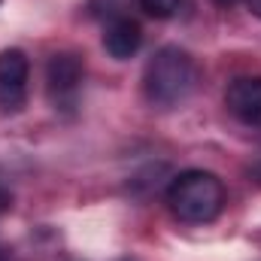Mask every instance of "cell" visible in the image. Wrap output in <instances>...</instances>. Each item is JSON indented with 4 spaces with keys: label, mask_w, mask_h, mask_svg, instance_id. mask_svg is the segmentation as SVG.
<instances>
[{
    "label": "cell",
    "mask_w": 261,
    "mask_h": 261,
    "mask_svg": "<svg viewBox=\"0 0 261 261\" xmlns=\"http://www.w3.org/2000/svg\"><path fill=\"white\" fill-rule=\"evenodd\" d=\"M82 76H85V67H82V58L76 52H58L49 58L46 91H49L55 110H70L76 103L79 88H82Z\"/></svg>",
    "instance_id": "cell-3"
},
{
    "label": "cell",
    "mask_w": 261,
    "mask_h": 261,
    "mask_svg": "<svg viewBox=\"0 0 261 261\" xmlns=\"http://www.w3.org/2000/svg\"><path fill=\"white\" fill-rule=\"evenodd\" d=\"M255 176H258V179H261V164H258V167H255Z\"/></svg>",
    "instance_id": "cell-11"
},
{
    "label": "cell",
    "mask_w": 261,
    "mask_h": 261,
    "mask_svg": "<svg viewBox=\"0 0 261 261\" xmlns=\"http://www.w3.org/2000/svg\"><path fill=\"white\" fill-rule=\"evenodd\" d=\"M216 3H219V6H234L237 0H216Z\"/></svg>",
    "instance_id": "cell-10"
},
{
    "label": "cell",
    "mask_w": 261,
    "mask_h": 261,
    "mask_svg": "<svg viewBox=\"0 0 261 261\" xmlns=\"http://www.w3.org/2000/svg\"><path fill=\"white\" fill-rule=\"evenodd\" d=\"M225 103L234 119H240L249 128H261V76L234 79L225 91Z\"/></svg>",
    "instance_id": "cell-5"
},
{
    "label": "cell",
    "mask_w": 261,
    "mask_h": 261,
    "mask_svg": "<svg viewBox=\"0 0 261 261\" xmlns=\"http://www.w3.org/2000/svg\"><path fill=\"white\" fill-rule=\"evenodd\" d=\"M197 85V67L192 61L189 52L176 49V46H164L158 49L143 73V91H146V100L152 107H161V110H170V107H179Z\"/></svg>",
    "instance_id": "cell-1"
},
{
    "label": "cell",
    "mask_w": 261,
    "mask_h": 261,
    "mask_svg": "<svg viewBox=\"0 0 261 261\" xmlns=\"http://www.w3.org/2000/svg\"><path fill=\"white\" fill-rule=\"evenodd\" d=\"M9 206H12V195H9V192L0 186V213H6Z\"/></svg>",
    "instance_id": "cell-8"
},
{
    "label": "cell",
    "mask_w": 261,
    "mask_h": 261,
    "mask_svg": "<svg viewBox=\"0 0 261 261\" xmlns=\"http://www.w3.org/2000/svg\"><path fill=\"white\" fill-rule=\"evenodd\" d=\"M143 46V31L134 18H113L103 31V49L116 58V61H128L130 55H137V49Z\"/></svg>",
    "instance_id": "cell-6"
},
{
    "label": "cell",
    "mask_w": 261,
    "mask_h": 261,
    "mask_svg": "<svg viewBox=\"0 0 261 261\" xmlns=\"http://www.w3.org/2000/svg\"><path fill=\"white\" fill-rule=\"evenodd\" d=\"M249 3V9H252V15H258L261 18V0H246Z\"/></svg>",
    "instance_id": "cell-9"
},
{
    "label": "cell",
    "mask_w": 261,
    "mask_h": 261,
    "mask_svg": "<svg viewBox=\"0 0 261 261\" xmlns=\"http://www.w3.org/2000/svg\"><path fill=\"white\" fill-rule=\"evenodd\" d=\"M0 261H6V258H3V252H0Z\"/></svg>",
    "instance_id": "cell-12"
},
{
    "label": "cell",
    "mask_w": 261,
    "mask_h": 261,
    "mask_svg": "<svg viewBox=\"0 0 261 261\" xmlns=\"http://www.w3.org/2000/svg\"><path fill=\"white\" fill-rule=\"evenodd\" d=\"M140 6H143L152 18H170V15L182 6V0H140Z\"/></svg>",
    "instance_id": "cell-7"
},
{
    "label": "cell",
    "mask_w": 261,
    "mask_h": 261,
    "mask_svg": "<svg viewBox=\"0 0 261 261\" xmlns=\"http://www.w3.org/2000/svg\"><path fill=\"white\" fill-rule=\"evenodd\" d=\"M28 73H31V64L21 49L0 52V107L3 110H21L28 94Z\"/></svg>",
    "instance_id": "cell-4"
},
{
    "label": "cell",
    "mask_w": 261,
    "mask_h": 261,
    "mask_svg": "<svg viewBox=\"0 0 261 261\" xmlns=\"http://www.w3.org/2000/svg\"><path fill=\"white\" fill-rule=\"evenodd\" d=\"M167 203H170V213L179 222L203 225V222H213L222 213V206H225V189H222V182H219L216 173L186 170V173L173 176V182L167 189Z\"/></svg>",
    "instance_id": "cell-2"
}]
</instances>
